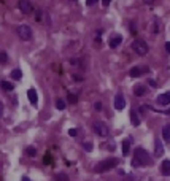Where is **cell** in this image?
Wrapping results in <instances>:
<instances>
[{
    "mask_svg": "<svg viewBox=\"0 0 170 181\" xmlns=\"http://www.w3.org/2000/svg\"><path fill=\"white\" fill-rule=\"evenodd\" d=\"M153 164V159L148 154V151L143 148H137L134 152V159H132V167H146Z\"/></svg>",
    "mask_w": 170,
    "mask_h": 181,
    "instance_id": "obj_1",
    "label": "cell"
},
{
    "mask_svg": "<svg viewBox=\"0 0 170 181\" xmlns=\"http://www.w3.org/2000/svg\"><path fill=\"white\" fill-rule=\"evenodd\" d=\"M118 164H119V159L110 157V159H105V160H100L99 164L94 167V171H97V173H103V171H108L113 167H116Z\"/></svg>",
    "mask_w": 170,
    "mask_h": 181,
    "instance_id": "obj_2",
    "label": "cell"
},
{
    "mask_svg": "<svg viewBox=\"0 0 170 181\" xmlns=\"http://www.w3.org/2000/svg\"><path fill=\"white\" fill-rule=\"evenodd\" d=\"M24 152H26V156H29V157H35L37 156V149L34 146H27L24 149Z\"/></svg>",
    "mask_w": 170,
    "mask_h": 181,
    "instance_id": "obj_19",
    "label": "cell"
},
{
    "mask_svg": "<svg viewBox=\"0 0 170 181\" xmlns=\"http://www.w3.org/2000/svg\"><path fill=\"white\" fill-rule=\"evenodd\" d=\"M156 102H157L159 105H162V107H165V105H170V91H167V92H164V94L157 95Z\"/></svg>",
    "mask_w": 170,
    "mask_h": 181,
    "instance_id": "obj_9",
    "label": "cell"
},
{
    "mask_svg": "<svg viewBox=\"0 0 170 181\" xmlns=\"http://www.w3.org/2000/svg\"><path fill=\"white\" fill-rule=\"evenodd\" d=\"M94 108H96L97 111H100L102 110V102H96V103H94Z\"/></svg>",
    "mask_w": 170,
    "mask_h": 181,
    "instance_id": "obj_26",
    "label": "cell"
},
{
    "mask_svg": "<svg viewBox=\"0 0 170 181\" xmlns=\"http://www.w3.org/2000/svg\"><path fill=\"white\" fill-rule=\"evenodd\" d=\"M69 133H70V137H77V133H78V132H77V129H70Z\"/></svg>",
    "mask_w": 170,
    "mask_h": 181,
    "instance_id": "obj_27",
    "label": "cell"
},
{
    "mask_svg": "<svg viewBox=\"0 0 170 181\" xmlns=\"http://www.w3.org/2000/svg\"><path fill=\"white\" fill-rule=\"evenodd\" d=\"M130 121H132V124H134V126H140V118H138L137 111H134V110L130 111Z\"/></svg>",
    "mask_w": 170,
    "mask_h": 181,
    "instance_id": "obj_18",
    "label": "cell"
},
{
    "mask_svg": "<svg viewBox=\"0 0 170 181\" xmlns=\"http://www.w3.org/2000/svg\"><path fill=\"white\" fill-rule=\"evenodd\" d=\"M92 130L97 133L99 137H107L108 135V127H107V124L105 122H102V121H96L92 124Z\"/></svg>",
    "mask_w": 170,
    "mask_h": 181,
    "instance_id": "obj_5",
    "label": "cell"
},
{
    "mask_svg": "<svg viewBox=\"0 0 170 181\" xmlns=\"http://www.w3.org/2000/svg\"><path fill=\"white\" fill-rule=\"evenodd\" d=\"M110 3H111V0H102V5L103 6H108Z\"/></svg>",
    "mask_w": 170,
    "mask_h": 181,
    "instance_id": "obj_29",
    "label": "cell"
},
{
    "mask_svg": "<svg viewBox=\"0 0 170 181\" xmlns=\"http://www.w3.org/2000/svg\"><path fill=\"white\" fill-rule=\"evenodd\" d=\"M27 97H29V100H30V103L34 105V107H37V105H38V94H37V91H35L34 88L27 91Z\"/></svg>",
    "mask_w": 170,
    "mask_h": 181,
    "instance_id": "obj_10",
    "label": "cell"
},
{
    "mask_svg": "<svg viewBox=\"0 0 170 181\" xmlns=\"http://www.w3.org/2000/svg\"><path fill=\"white\" fill-rule=\"evenodd\" d=\"M18 35H19L21 40L29 41V40H32V29L27 24H21L19 27H18Z\"/></svg>",
    "mask_w": 170,
    "mask_h": 181,
    "instance_id": "obj_4",
    "label": "cell"
},
{
    "mask_svg": "<svg viewBox=\"0 0 170 181\" xmlns=\"http://www.w3.org/2000/svg\"><path fill=\"white\" fill-rule=\"evenodd\" d=\"M134 94L137 95V97L145 95V94H146V86H143V84H135V86H134Z\"/></svg>",
    "mask_w": 170,
    "mask_h": 181,
    "instance_id": "obj_12",
    "label": "cell"
},
{
    "mask_svg": "<svg viewBox=\"0 0 170 181\" xmlns=\"http://www.w3.org/2000/svg\"><path fill=\"white\" fill-rule=\"evenodd\" d=\"M129 151H130V140L126 138V140H122V154L127 156Z\"/></svg>",
    "mask_w": 170,
    "mask_h": 181,
    "instance_id": "obj_16",
    "label": "cell"
},
{
    "mask_svg": "<svg viewBox=\"0 0 170 181\" xmlns=\"http://www.w3.org/2000/svg\"><path fill=\"white\" fill-rule=\"evenodd\" d=\"M2 114H3V103L0 102V118H2Z\"/></svg>",
    "mask_w": 170,
    "mask_h": 181,
    "instance_id": "obj_31",
    "label": "cell"
},
{
    "mask_svg": "<svg viewBox=\"0 0 170 181\" xmlns=\"http://www.w3.org/2000/svg\"><path fill=\"white\" fill-rule=\"evenodd\" d=\"M11 78L16 80V81H19V80L22 78V72H21L19 69H14V70L11 72Z\"/></svg>",
    "mask_w": 170,
    "mask_h": 181,
    "instance_id": "obj_20",
    "label": "cell"
},
{
    "mask_svg": "<svg viewBox=\"0 0 170 181\" xmlns=\"http://www.w3.org/2000/svg\"><path fill=\"white\" fill-rule=\"evenodd\" d=\"M130 46H132V49H134L138 56H146L148 51H149L146 41H143V40H134Z\"/></svg>",
    "mask_w": 170,
    "mask_h": 181,
    "instance_id": "obj_3",
    "label": "cell"
},
{
    "mask_svg": "<svg viewBox=\"0 0 170 181\" xmlns=\"http://www.w3.org/2000/svg\"><path fill=\"white\" fill-rule=\"evenodd\" d=\"M126 107V99H124V95H122L121 92L115 95V108L116 110H124Z\"/></svg>",
    "mask_w": 170,
    "mask_h": 181,
    "instance_id": "obj_7",
    "label": "cell"
},
{
    "mask_svg": "<svg viewBox=\"0 0 170 181\" xmlns=\"http://www.w3.org/2000/svg\"><path fill=\"white\" fill-rule=\"evenodd\" d=\"M0 88H2L5 92H10V91L14 89V86H13V83H10V81H0Z\"/></svg>",
    "mask_w": 170,
    "mask_h": 181,
    "instance_id": "obj_15",
    "label": "cell"
},
{
    "mask_svg": "<svg viewBox=\"0 0 170 181\" xmlns=\"http://www.w3.org/2000/svg\"><path fill=\"white\" fill-rule=\"evenodd\" d=\"M162 154H164V146H162V141H160L159 138H156V141H154V156L160 157Z\"/></svg>",
    "mask_w": 170,
    "mask_h": 181,
    "instance_id": "obj_11",
    "label": "cell"
},
{
    "mask_svg": "<svg viewBox=\"0 0 170 181\" xmlns=\"http://www.w3.org/2000/svg\"><path fill=\"white\" fill-rule=\"evenodd\" d=\"M162 138H164L165 141L170 143V124L164 126V129H162Z\"/></svg>",
    "mask_w": 170,
    "mask_h": 181,
    "instance_id": "obj_17",
    "label": "cell"
},
{
    "mask_svg": "<svg viewBox=\"0 0 170 181\" xmlns=\"http://www.w3.org/2000/svg\"><path fill=\"white\" fill-rule=\"evenodd\" d=\"M83 148L86 149V151H92V143H84Z\"/></svg>",
    "mask_w": 170,
    "mask_h": 181,
    "instance_id": "obj_25",
    "label": "cell"
},
{
    "mask_svg": "<svg viewBox=\"0 0 170 181\" xmlns=\"http://www.w3.org/2000/svg\"><path fill=\"white\" fill-rule=\"evenodd\" d=\"M69 102H70L72 105H75V103L78 102V97H77L75 94H69Z\"/></svg>",
    "mask_w": 170,
    "mask_h": 181,
    "instance_id": "obj_24",
    "label": "cell"
},
{
    "mask_svg": "<svg viewBox=\"0 0 170 181\" xmlns=\"http://www.w3.org/2000/svg\"><path fill=\"white\" fill-rule=\"evenodd\" d=\"M148 67L146 65H137V67H134V69H130V72H129V75L132 76V78H138V76H141L143 73H148Z\"/></svg>",
    "mask_w": 170,
    "mask_h": 181,
    "instance_id": "obj_6",
    "label": "cell"
},
{
    "mask_svg": "<svg viewBox=\"0 0 170 181\" xmlns=\"http://www.w3.org/2000/svg\"><path fill=\"white\" fill-rule=\"evenodd\" d=\"M22 181H30V179H29V178H27V176H24V178H22Z\"/></svg>",
    "mask_w": 170,
    "mask_h": 181,
    "instance_id": "obj_33",
    "label": "cell"
},
{
    "mask_svg": "<svg viewBox=\"0 0 170 181\" xmlns=\"http://www.w3.org/2000/svg\"><path fill=\"white\" fill-rule=\"evenodd\" d=\"M121 41H122V37H121V35H115V37L110 40L108 45H110V48H118V46L121 45Z\"/></svg>",
    "mask_w": 170,
    "mask_h": 181,
    "instance_id": "obj_14",
    "label": "cell"
},
{
    "mask_svg": "<svg viewBox=\"0 0 170 181\" xmlns=\"http://www.w3.org/2000/svg\"><path fill=\"white\" fill-rule=\"evenodd\" d=\"M19 10L24 14H30L32 13V3L29 0H19Z\"/></svg>",
    "mask_w": 170,
    "mask_h": 181,
    "instance_id": "obj_8",
    "label": "cell"
},
{
    "mask_svg": "<svg viewBox=\"0 0 170 181\" xmlns=\"http://www.w3.org/2000/svg\"><path fill=\"white\" fill-rule=\"evenodd\" d=\"M56 108L57 110H65V102L62 99H57L56 100Z\"/></svg>",
    "mask_w": 170,
    "mask_h": 181,
    "instance_id": "obj_23",
    "label": "cell"
},
{
    "mask_svg": "<svg viewBox=\"0 0 170 181\" xmlns=\"http://www.w3.org/2000/svg\"><path fill=\"white\" fill-rule=\"evenodd\" d=\"M97 2H99V0H86V3H88L89 6H92V5H96Z\"/></svg>",
    "mask_w": 170,
    "mask_h": 181,
    "instance_id": "obj_28",
    "label": "cell"
},
{
    "mask_svg": "<svg viewBox=\"0 0 170 181\" xmlns=\"http://www.w3.org/2000/svg\"><path fill=\"white\" fill-rule=\"evenodd\" d=\"M8 62V54L6 51H0V64H6Z\"/></svg>",
    "mask_w": 170,
    "mask_h": 181,
    "instance_id": "obj_21",
    "label": "cell"
},
{
    "mask_svg": "<svg viewBox=\"0 0 170 181\" xmlns=\"http://www.w3.org/2000/svg\"><path fill=\"white\" fill-rule=\"evenodd\" d=\"M165 51L170 54V41H167V43H165Z\"/></svg>",
    "mask_w": 170,
    "mask_h": 181,
    "instance_id": "obj_30",
    "label": "cell"
},
{
    "mask_svg": "<svg viewBox=\"0 0 170 181\" xmlns=\"http://www.w3.org/2000/svg\"><path fill=\"white\" fill-rule=\"evenodd\" d=\"M160 173L164 176H170V160H164L160 164Z\"/></svg>",
    "mask_w": 170,
    "mask_h": 181,
    "instance_id": "obj_13",
    "label": "cell"
},
{
    "mask_svg": "<svg viewBox=\"0 0 170 181\" xmlns=\"http://www.w3.org/2000/svg\"><path fill=\"white\" fill-rule=\"evenodd\" d=\"M143 2H145L146 5H153V3H154V0H143Z\"/></svg>",
    "mask_w": 170,
    "mask_h": 181,
    "instance_id": "obj_32",
    "label": "cell"
},
{
    "mask_svg": "<svg viewBox=\"0 0 170 181\" xmlns=\"http://www.w3.org/2000/svg\"><path fill=\"white\" fill-rule=\"evenodd\" d=\"M72 2H77V0H72Z\"/></svg>",
    "mask_w": 170,
    "mask_h": 181,
    "instance_id": "obj_34",
    "label": "cell"
},
{
    "mask_svg": "<svg viewBox=\"0 0 170 181\" xmlns=\"http://www.w3.org/2000/svg\"><path fill=\"white\" fill-rule=\"evenodd\" d=\"M54 179L56 181H69V176L65 175V173H57V175L54 176Z\"/></svg>",
    "mask_w": 170,
    "mask_h": 181,
    "instance_id": "obj_22",
    "label": "cell"
}]
</instances>
